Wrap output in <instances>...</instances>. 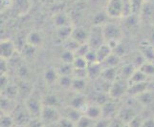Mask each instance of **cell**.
<instances>
[{
  "label": "cell",
  "instance_id": "e0dca14e",
  "mask_svg": "<svg viewBox=\"0 0 154 127\" xmlns=\"http://www.w3.org/2000/svg\"><path fill=\"white\" fill-rule=\"evenodd\" d=\"M71 38L76 40L78 43L79 44H84L87 43L88 38H89V33L82 27H78V28H74L72 32V35Z\"/></svg>",
  "mask_w": 154,
  "mask_h": 127
},
{
  "label": "cell",
  "instance_id": "5b68a950",
  "mask_svg": "<svg viewBox=\"0 0 154 127\" xmlns=\"http://www.w3.org/2000/svg\"><path fill=\"white\" fill-rule=\"evenodd\" d=\"M90 48L96 50L100 46L105 43L103 33V26H94L91 32L89 33V38L87 41Z\"/></svg>",
  "mask_w": 154,
  "mask_h": 127
},
{
  "label": "cell",
  "instance_id": "8fae6325",
  "mask_svg": "<svg viewBox=\"0 0 154 127\" xmlns=\"http://www.w3.org/2000/svg\"><path fill=\"white\" fill-rule=\"evenodd\" d=\"M72 26H63V27L56 28L54 41L57 44H63L64 42L71 38L72 32H73Z\"/></svg>",
  "mask_w": 154,
  "mask_h": 127
},
{
  "label": "cell",
  "instance_id": "60d3db41",
  "mask_svg": "<svg viewBox=\"0 0 154 127\" xmlns=\"http://www.w3.org/2000/svg\"><path fill=\"white\" fill-rule=\"evenodd\" d=\"M139 70H141L143 73H145L147 77H150L154 75V62L150 61H146L144 64H143Z\"/></svg>",
  "mask_w": 154,
  "mask_h": 127
},
{
  "label": "cell",
  "instance_id": "e7e4bbea",
  "mask_svg": "<svg viewBox=\"0 0 154 127\" xmlns=\"http://www.w3.org/2000/svg\"></svg>",
  "mask_w": 154,
  "mask_h": 127
},
{
  "label": "cell",
  "instance_id": "d6a6232c",
  "mask_svg": "<svg viewBox=\"0 0 154 127\" xmlns=\"http://www.w3.org/2000/svg\"><path fill=\"white\" fill-rule=\"evenodd\" d=\"M3 96H6L10 98L15 99L18 95H19V90H18V86L17 84H8L6 89L4 90L3 92Z\"/></svg>",
  "mask_w": 154,
  "mask_h": 127
},
{
  "label": "cell",
  "instance_id": "ee69618b",
  "mask_svg": "<svg viewBox=\"0 0 154 127\" xmlns=\"http://www.w3.org/2000/svg\"><path fill=\"white\" fill-rule=\"evenodd\" d=\"M63 44L65 45V46H64L65 50L71 51V52H73V53H75V52L78 50L79 47L81 46V44L78 43V42H77L76 40H74L72 38H70L69 39H67Z\"/></svg>",
  "mask_w": 154,
  "mask_h": 127
},
{
  "label": "cell",
  "instance_id": "44dd1931",
  "mask_svg": "<svg viewBox=\"0 0 154 127\" xmlns=\"http://www.w3.org/2000/svg\"><path fill=\"white\" fill-rule=\"evenodd\" d=\"M137 69L131 64V63H126L121 69H118V77L122 79H125V80L128 81V79L132 76Z\"/></svg>",
  "mask_w": 154,
  "mask_h": 127
},
{
  "label": "cell",
  "instance_id": "83f0119b",
  "mask_svg": "<svg viewBox=\"0 0 154 127\" xmlns=\"http://www.w3.org/2000/svg\"><path fill=\"white\" fill-rule=\"evenodd\" d=\"M82 117V113L71 106H68L64 110V118H67L68 119L72 120L73 122L77 123L79 119Z\"/></svg>",
  "mask_w": 154,
  "mask_h": 127
},
{
  "label": "cell",
  "instance_id": "484cf974",
  "mask_svg": "<svg viewBox=\"0 0 154 127\" xmlns=\"http://www.w3.org/2000/svg\"><path fill=\"white\" fill-rule=\"evenodd\" d=\"M58 77H60V76H58L56 68L47 69V70L44 72V75H43L44 81L48 84V85H53L54 83L57 82Z\"/></svg>",
  "mask_w": 154,
  "mask_h": 127
},
{
  "label": "cell",
  "instance_id": "7c38bea8",
  "mask_svg": "<svg viewBox=\"0 0 154 127\" xmlns=\"http://www.w3.org/2000/svg\"><path fill=\"white\" fill-rule=\"evenodd\" d=\"M83 116H86V117L92 119L94 120H98L103 117L102 115V106L95 103L91 104H87L85 109L83 110L82 112Z\"/></svg>",
  "mask_w": 154,
  "mask_h": 127
},
{
  "label": "cell",
  "instance_id": "2e32d148",
  "mask_svg": "<svg viewBox=\"0 0 154 127\" xmlns=\"http://www.w3.org/2000/svg\"><path fill=\"white\" fill-rule=\"evenodd\" d=\"M17 106V102L13 98H10L6 96H0V110L3 114H11L12 111Z\"/></svg>",
  "mask_w": 154,
  "mask_h": 127
},
{
  "label": "cell",
  "instance_id": "ac0fdd59",
  "mask_svg": "<svg viewBox=\"0 0 154 127\" xmlns=\"http://www.w3.org/2000/svg\"><path fill=\"white\" fill-rule=\"evenodd\" d=\"M53 23L56 26V28L63 27V26H71V18L67 14L60 12L54 15Z\"/></svg>",
  "mask_w": 154,
  "mask_h": 127
},
{
  "label": "cell",
  "instance_id": "30bf717a",
  "mask_svg": "<svg viewBox=\"0 0 154 127\" xmlns=\"http://www.w3.org/2000/svg\"><path fill=\"white\" fill-rule=\"evenodd\" d=\"M15 53H17V47L12 40H0V56L9 61L14 56Z\"/></svg>",
  "mask_w": 154,
  "mask_h": 127
},
{
  "label": "cell",
  "instance_id": "f35d334b",
  "mask_svg": "<svg viewBox=\"0 0 154 127\" xmlns=\"http://www.w3.org/2000/svg\"><path fill=\"white\" fill-rule=\"evenodd\" d=\"M75 53H73L71 51L65 50L63 53H61L60 55V60L63 63H68V64H73L74 60H75Z\"/></svg>",
  "mask_w": 154,
  "mask_h": 127
},
{
  "label": "cell",
  "instance_id": "5bb4252c",
  "mask_svg": "<svg viewBox=\"0 0 154 127\" xmlns=\"http://www.w3.org/2000/svg\"><path fill=\"white\" fill-rule=\"evenodd\" d=\"M86 98L82 95L81 93H76L74 96L71 98L70 101H69V106L75 108L79 111H81L82 113L83 110L86 107Z\"/></svg>",
  "mask_w": 154,
  "mask_h": 127
},
{
  "label": "cell",
  "instance_id": "603a6c76",
  "mask_svg": "<svg viewBox=\"0 0 154 127\" xmlns=\"http://www.w3.org/2000/svg\"><path fill=\"white\" fill-rule=\"evenodd\" d=\"M90 99H91V103H95L102 106L103 104H104L106 101H108L110 99L108 94L94 91L91 95H90Z\"/></svg>",
  "mask_w": 154,
  "mask_h": 127
},
{
  "label": "cell",
  "instance_id": "3957f363",
  "mask_svg": "<svg viewBox=\"0 0 154 127\" xmlns=\"http://www.w3.org/2000/svg\"><path fill=\"white\" fill-rule=\"evenodd\" d=\"M24 105L27 108L29 114L32 118H40L42 108H43V102H42V98H39L38 97L34 96V95H30V96L26 98Z\"/></svg>",
  "mask_w": 154,
  "mask_h": 127
},
{
  "label": "cell",
  "instance_id": "9a60e30c",
  "mask_svg": "<svg viewBox=\"0 0 154 127\" xmlns=\"http://www.w3.org/2000/svg\"><path fill=\"white\" fill-rule=\"evenodd\" d=\"M25 43H27L30 46H33L35 48H38V47H40L42 43H43L42 35L39 32H36V31L30 32V33L26 35Z\"/></svg>",
  "mask_w": 154,
  "mask_h": 127
},
{
  "label": "cell",
  "instance_id": "f1b7e54d",
  "mask_svg": "<svg viewBox=\"0 0 154 127\" xmlns=\"http://www.w3.org/2000/svg\"><path fill=\"white\" fill-rule=\"evenodd\" d=\"M148 77L146 75L145 73H143L141 70L137 69V70L132 74V76L128 79V84H136V83H144L147 82Z\"/></svg>",
  "mask_w": 154,
  "mask_h": 127
},
{
  "label": "cell",
  "instance_id": "8d00e7d4",
  "mask_svg": "<svg viewBox=\"0 0 154 127\" xmlns=\"http://www.w3.org/2000/svg\"><path fill=\"white\" fill-rule=\"evenodd\" d=\"M130 5H131V11L132 14H138L141 13V11L143 10L144 4L146 0H129Z\"/></svg>",
  "mask_w": 154,
  "mask_h": 127
},
{
  "label": "cell",
  "instance_id": "1f68e13d",
  "mask_svg": "<svg viewBox=\"0 0 154 127\" xmlns=\"http://www.w3.org/2000/svg\"><path fill=\"white\" fill-rule=\"evenodd\" d=\"M56 70L58 74V76H72L74 67H73V64H68V63L61 62L60 64L56 68Z\"/></svg>",
  "mask_w": 154,
  "mask_h": 127
},
{
  "label": "cell",
  "instance_id": "e575fe53",
  "mask_svg": "<svg viewBox=\"0 0 154 127\" xmlns=\"http://www.w3.org/2000/svg\"><path fill=\"white\" fill-rule=\"evenodd\" d=\"M86 88V80L85 78H76L73 77V82L71 89L76 93H82Z\"/></svg>",
  "mask_w": 154,
  "mask_h": 127
},
{
  "label": "cell",
  "instance_id": "4316f807",
  "mask_svg": "<svg viewBox=\"0 0 154 127\" xmlns=\"http://www.w3.org/2000/svg\"><path fill=\"white\" fill-rule=\"evenodd\" d=\"M100 77H103L105 80L109 82L115 81L118 78V68H105L103 69L102 74H100Z\"/></svg>",
  "mask_w": 154,
  "mask_h": 127
},
{
  "label": "cell",
  "instance_id": "277c9868",
  "mask_svg": "<svg viewBox=\"0 0 154 127\" xmlns=\"http://www.w3.org/2000/svg\"><path fill=\"white\" fill-rule=\"evenodd\" d=\"M11 117L13 118L15 125H27V123L32 119L31 115L29 114L27 108L23 105L17 104V106L12 111V113L10 114Z\"/></svg>",
  "mask_w": 154,
  "mask_h": 127
},
{
  "label": "cell",
  "instance_id": "6da1fadb",
  "mask_svg": "<svg viewBox=\"0 0 154 127\" xmlns=\"http://www.w3.org/2000/svg\"><path fill=\"white\" fill-rule=\"evenodd\" d=\"M103 33L105 43H107L113 51L115 47L120 43L122 38L121 28L113 23H106L103 26Z\"/></svg>",
  "mask_w": 154,
  "mask_h": 127
},
{
  "label": "cell",
  "instance_id": "db71d44e",
  "mask_svg": "<svg viewBox=\"0 0 154 127\" xmlns=\"http://www.w3.org/2000/svg\"><path fill=\"white\" fill-rule=\"evenodd\" d=\"M9 69V61L0 56V76L6 75Z\"/></svg>",
  "mask_w": 154,
  "mask_h": 127
},
{
  "label": "cell",
  "instance_id": "4dcf8cb0",
  "mask_svg": "<svg viewBox=\"0 0 154 127\" xmlns=\"http://www.w3.org/2000/svg\"><path fill=\"white\" fill-rule=\"evenodd\" d=\"M135 98L137 99V101L139 102L140 105L146 106V105H149L153 101V94L146 90V91L140 94L139 96L136 97Z\"/></svg>",
  "mask_w": 154,
  "mask_h": 127
},
{
  "label": "cell",
  "instance_id": "52a82bcc",
  "mask_svg": "<svg viewBox=\"0 0 154 127\" xmlns=\"http://www.w3.org/2000/svg\"><path fill=\"white\" fill-rule=\"evenodd\" d=\"M106 14L109 17L119 18L124 17V1L123 0H108L106 5Z\"/></svg>",
  "mask_w": 154,
  "mask_h": 127
},
{
  "label": "cell",
  "instance_id": "cb8c5ba5",
  "mask_svg": "<svg viewBox=\"0 0 154 127\" xmlns=\"http://www.w3.org/2000/svg\"><path fill=\"white\" fill-rule=\"evenodd\" d=\"M120 59L121 57L118 56L117 55H115L114 53H112L109 56H107L106 59L100 62V66H102L103 69L105 68H116L118 67V65L120 64Z\"/></svg>",
  "mask_w": 154,
  "mask_h": 127
},
{
  "label": "cell",
  "instance_id": "7a4b0ae2",
  "mask_svg": "<svg viewBox=\"0 0 154 127\" xmlns=\"http://www.w3.org/2000/svg\"><path fill=\"white\" fill-rule=\"evenodd\" d=\"M128 86H129L128 81L125 80V79H122L118 77L111 84V87L108 92L109 98L115 100L121 99L125 94H127Z\"/></svg>",
  "mask_w": 154,
  "mask_h": 127
},
{
  "label": "cell",
  "instance_id": "be15d7a7",
  "mask_svg": "<svg viewBox=\"0 0 154 127\" xmlns=\"http://www.w3.org/2000/svg\"><path fill=\"white\" fill-rule=\"evenodd\" d=\"M1 115H3V113L1 112V110H0V116H1Z\"/></svg>",
  "mask_w": 154,
  "mask_h": 127
},
{
  "label": "cell",
  "instance_id": "c3c4849f",
  "mask_svg": "<svg viewBox=\"0 0 154 127\" xmlns=\"http://www.w3.org/2000/svg\"><path fill=\"white\" fill-rule=\"evenodd\" d=\"M106 17H108L107 14H103V13H99L95 15L94 17V26H102L103 24H106L105 20Z\"/></svg>",
  "mask_w": 154,
  "mask_h": 127
},
{
  "label": "cell",
  "instance_id": "d590c367",
  "mask_svg": "<svg viewBox=\"0 0 154 127\" xmlns=\"http://www.w3.org/2000/svg\"><path fill=\"white\" fill-rule=\"evenodd\" d=\"M73 82V76H60L57 83L63 89H71Z\"/></svg>",
  "mask_w": 154,
  "mask_h": 127
},
{
  "label": "cell",
  "instance_id": "9c48e42d",
  "mask_svg": "<svg viewBox=\"0 0 154 127\" xmlns=\"http://www.w3.org/2000/svg\"><path fill=\"white\" fill-rule=\"evenodd\" d=\"M138 115V112L136 111V108L134 107V104L131 102H126L125 105L121 106V109L119 111L118 118L124 124H127L129 121L134 119Z\"/></svg>",
  "mask_w": 154,
  "mask_h": 127
},
{
  "label": "cell",
  "instance_id": "f5cc1de1",
  "mask_svg": "<svg viewBox=\"0 0 154 127\" xmlns=\"http://www.w3.org/2000/svg\"><path fill=\"white\" fill-rule=\"evenodd\" d=\"M58 127H76V123L73 122L72 120L68 119L67 118L61 117V119L57 122Z\"/></svg>",
  "mask_w": 154,
  "mask_h": 127
},
{
  "label": "cell",
  "instance_id": "7bdbcfd3",
  "mask_svg": "<svg viewBox=\"0 0 154 127\" xmlns=\"http://www.w3.org/2000/svg\"><path fill=\"white\" fill-rule=\"evenodd\" d=\"M88 61L85 57L82 56H76L75 60L73 62V67L75 69H87L88 67Z\"/></svg>",
  "mask_w": 154,
  "mask_h": 127
},
{
  "label": "cell",
  "instance_id": "91938a15",
  "mask_svg": "<svg viewBox=\"0 0 154 127\" xmlns=\"http://www.w3.org/2000/svg\"><path fill=\"white\" fill-rule=\"evenodd\" d=\"M142 127H154V118L153 119H145Z\"/></svg>",
  "mask_w": 154,
  "mask_h": 127
},
{
  "label": "cell",
  "instance_id": "d4e9b609",
  "mask_svg": "<svg viewBox=\"0 0 154 127\" xmlns=\"http://www.w3.org/2000/svg\"><path fill=\"white\" fill-rule=\"evenodd\" d=\"M111 84H112V82H109V81L105 80V79H103V77H100L99 78L95 79V86H94V89H95V91L108 94L109 89L111 87Z\"/></svg>",
  "mask_w": 154,
  "mask_h": 127
},
{
  "label": "cell",
  "instance_id": "9f6ffc18",
  "mask_svg": "<svg viewBox=\"0 0 154 127\" xmlns=\"http://www.w3.org/2000/svg\"><path fill=\"white\" fill-rule=\"evenodd\" d=\"M111 120H112V119H105V118H100V119L96 120L94 127H109L110 123H111Z\"/></svg>",
  "mask_w": 154,
  "mask_h": 127
},
{
  "label": "cell",
  "instance_id": "f907efd6",
  "mask_svg": "<svg viewBox=\"0 0 154 127\" xmlns=\"http://www.w3.org/2000/svg\"><path fill=\"white\" fill-rule=\"evenodd\" d=\"M73 77L76 78H86L87 77V69H75L73 71Z\"/></svg>",
  "mask_w": 154,
  "mask_h": 127
},
{
  "label": "cell",
  "instance_id": "94428289",
  "mask_svg": "<svg viewBox=\"0 0 154 127\" xmlns=\"http://www.w3.org/2000/svg\"><path fill=\"white\" fill-rule=\"evenodd\" d=\"M14 127H26L25 125H15Z\"/></svg>",
  "mask_w": 154,
  "mask_h": 127
},
{
  "label": "cell",
  "instance_id": "ab89813d",
  "mask_svg": "<svg viewBox=\"0 0 154 127\" xmlns=\"http://www.w3.org/2000/svg\"><path fill=\"white\" fill-rule=\"evenodd\" d=\"M95 122H96V120L82 115V117L76 123V127H94Z\"/></svg>",
  "mask_w": 154,
  "mask_h": 127
},
{
  "label": "cell",
  "instance_id": "11a10c76",
  "mask_svg": "<svg viewBox=\"0 0 154 127\" xmlns=\"http://www.w3.org/2000/svg\"><path fill=\"white\" fill-rule=\"evenodd\" d=\"M85 59H86V60L88 61V63H95V62H98L96 50L90 49V51L87 53V55L85 56Z\"/></svg>",
  "mask_w": 154,
  "mask_h": 127
},
{
  "label": "cell",
  "instance_id": "ba28073f",
  "mask_svg": "<svg viewBox=\"0 0 154 127\" xmlns=\"http://www.w3.org/2000/svg\"><path fill=\"white\" fill-rule=\"evenodd\" d=\"M120 109L121 106L117 102V100L110 98L108 101H106L104 104L102 105V118L113 119L118 117Z\"/></svg>",
  "mask_w": 154,
  "mask_h": 127
},
{
  "label": "cell",
  "instance_id": "6125c7cd",
  "mask_svg": "<svg viewBox=\"0 0 154 127\" xmlns=\"http://www.w3.org/2000/svg\"><path fill=\"white\" fill-rule=\"evenodd\" d=\"M122 127H128V125H127V124H123V126H122Z\"/></svg>",
  "mask_w": 154,
  "mask_h": 127
},
{
  "label": "cell",
  "instance_id": "681fc988",
  "mask_svg": "<svg viewBox=\"0 0 154 127\" xmlns=\"http://www.w3.org/2000/svg\"><path fill=\"white\" fill-rule=\"evenodd\" d=\"M144 121H145V119L138 114L134 119H132L129 122L127 123V125H128V127H142Z\"/></svg>",
  "mask_w": 154,
  "mask_h": 127
},
{
  "label": "cell",
  "instance_id": "74e56055",
  "mask_svg": "<svg viewBox=\"0 0 154 127\" xmlns=\"http://www.w3.org/2000/svg\"><path fill=\"white\" fill-rule=\"evenodd\" d=\"M15 123L9 114H3L0 116V127H14Z\"/></svg>",
  "mask_w": 154,
  "mask_h": 127
},
{
  "label": "cell",
  "instance_id": "7402d4cb",
  "mask_svg": "<svg viewBox=\"0 0 154 127\" xmlns=\"http://www.w3.org/2000/svg\"><path fill=\"white\" fill-rule=\"evenodd\" d=\"M96 54H97L98 62L100 63V62H103L106 57L112 54V49H111V47L107 43H103L102 46H100L98 49H96Z\"/></svg>",
  "mask_w": 154,
  "mask_h": 127
},
{
  "label": "cell",
  "instance_id": "7dc6e473",
  "mask_svg": "<svg viewBox=\"0 0 154 127\" xmlns=\"http://www.w3.org/2000/svg\"><path fill=\"white\" fill-rule=\"evenodd\" d=\"M17 69V76L20 77V79L26 80V79H27V77L29 76V69L23 64L19 65Z\"/></svg>",
  "mask_w": 154,
  "mask_h": 127
},
{
  "label": "cell",
  "instance_id": "d6986e66",
  "mask_svg": "<svg viewBox=\"0 0 154 127\" xmlns=\"http://www.w3.org/2000/svg\"><path fill=\"white\" fill-rule=\"evenodd\" d=\"M146 90H147V82L130 84L128 86V89H127V95L131 98H136L140 94L146 91Z\"/></svg>",
  "mask_w": 154,
  "mask_h": 127
},
{
  "label": "cell",
  "instance_id": "bcb514c9",
  "mask_svg": "<svg viewBox=\"0 0 154 127\" xmlns=\"http://www.w3.org/2000/svg\"><path fill=\"white\" fill-rule=\"evenodd\" d=\"M35 49L36 48H35V47L30 46L27 43H25L23 45L22 52H21V53H22V56H25V57H32V56H34V55H35Z\"/></svg>",
  "mask_w": 154,
  "mask_h": 127
},
{
  "label": "cell",
  "instance_id": "ffe728a7",
  "mask_svg": "<svg viewBox=\"0 0 154 127\" xmlns=\"http://www.w3.org/2000/svg\"><path fill=\"white\" fill-rule=\"evenodd\" d=\"M103 68L100 66V63L99 62H95V63H89L88 67H87V77L90 79H97L100 77V74H102Z\"/></svg>",
  "mask_w": 154,
  "mask_h": 127
},
{
  "label": "cell",
  "instance_id": "8992f818",
  "mask_svg": "<svg viewBox=\"0 0 154 127\" xmlns=\"http://www.w3.org/2000/svg\"><path fill=\"white\" fill-rule=\"evenodd\" d=\"M40 119L44 122V124L45 123L53 124V123H57L58 120L61 119V116H60V113L58 112L57 108L43 105Z\"/></svg>",
  "mask_w": 154,
  "mask_h": 127
},
{
  "label": "cell",
  "instance_id": "f6af8a7d",
  "mask_svg": "<svg viewBox=\"0 0 154 127\" xmlns=\"http://www.w3.org/2000/svg\"><path fill=\"white\" fill-rule=\"evenodd\" d=\"M90 46L88 45V43H84V44H81V46L79 47L78 50L75 52V56H82V57H85V56L87 55V53L90 51Z\"/></svg>",
  "mask_w": 154,
  "mask_h": 127
},
{
  "label": "cell",
  "instance_id": "816d5d0a",
  "mask_svg": "<svg viewBox=\"0 0 154 127\" xmlns=\"http://www.w3.org/2000/svg\"><path fill=\"white\" fill-rule=\"evenodd\" d=\"M26 127H44V122L40 118H32Z\"/></svg>",
  "mask_w": 154,
  "mask_h": 127
},
{
  "label": "cell",
  "instance_id": "b9f144b4",
  "mask_svg": "<svg viewBox=\"0 0 154 127\" xmlns=\"http://www.w3.org/2000/svg\"><path fill=\"white\" fill-rule=\"evenodd\" d=\"M146 59L144 57V56H143L141 54V52H138L136 55H134V56L132 57V61L130 62L132 65H133L136 69H139L144 63L146 62Z\"/></svg>",
  "mask_w": 154,
  "mask_h": 127
},
{
  "label": "cell",
  "instance_id": "6f0895ef",
  "mask_svg": "<svg viewBox=\"0 0 154 127\" xmlns=\"http://www.w3.org/2000/svg\"><path fill=\"white\" fill-rule=\"evenodd\" d=\"M8 84H9V79L6 77V75L0 76V96L3 94L4 90L6 89Z\"/></svg>",
  "mask_w": 154,
  "mask_h": 127
},
{
  "label": "cell",
  "instance_id": "f546056e",
  "mask_svg": "<svg viewBox=\"0 0 154 127\" xmlns=\"http://www.w3.org/2000/svg\"><path fill=\"white\" fill-rule=\"evenodd\" d=\"M140 52H141V54L144 56L146 61L154 62V46L150 44L142 45Z\"/></svg>",
  "mask_w": 154,
  "mask_h": 127
},
{
  "label": "cell",
  "instance_id": "680465c9",
  "mask_svg": "<svg viewBox=\"0 0 154 127\" xmlns=\"http://www.w3.org/2000/svg\"><path fill=\"white\" fill-rule=\"evenodd\" d=\"M11 4H12V0H0V13L9 8Z\"/></svg>",
  "mask_w": 154,
  "mask_h": 127
},
{
  "label": "cell",
  "instance_id": "836d02e7",
  "mask_svg": "<svg viewBox=\"0 0 154 127\" xmlns=\"http://www.w3.org/2000/svg\"><path fill=\"white\" fill-rule=\"evenodd\" d=\"M42 102L43 105L46 106H51V107H56L57 108L60 105V99L55 95H46L44 98H42Z\"/></svg>",
  "mask_w": 154,
  "mask_h": 127
},
{
  "label": "cell",
  "instance_id": "4fadbf2b",
  "mask_svg": "<svg viewBox=\"0 0 154 127\" xmlns=\"http://www.w3.org/2000/svg\"><path fill=\"white\" fill-rule=\"evenodd\" d=\"M11 6L17 15H24L30 11L31 3L29 0H12Z\"/></svg>",
  "mask_w": 154,
  "mask_h": 127
}]
</instances>
